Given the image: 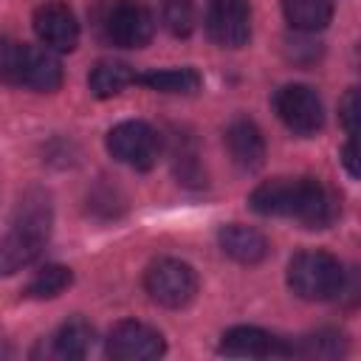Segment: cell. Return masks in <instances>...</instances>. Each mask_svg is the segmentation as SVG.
Wrapping results in <instances>:
<instances>
[{
    "label": "cell",
    "mask_w": 361,
    "mask_h": 361,
    "mask_svg": "<svg viewBox=\"0 0 361 361\" xmlns=\"http://www.w3.org/2000/svg\"><path fill=\"white\" fill-rule=\"evenodd\" d=\"M248 203L262 217H288L305 228H327L338 217V200L319 178H271Z\"/></svg>",
    "instance_id": "cell-1"
},
{
    "label": "cell",
    "mask_w": 361,
    "mask_h": 361,
    "mask_svg": "<svg viewBox=\"0 0 361 361\" xmlns=\"http://www.w3.org/2000/svg\"><path fill=\"white\" fill-rule=\"evenodd\" d=\"M54 226L51 197L42 189H28L11 220V231L0 240V276L17 274L39 259Z\"/></svg>",
    "instance_id": "cell-2"
},
{
    "label": "cell",
    "mask_w": 361,
    "mask_h": 361,
    "mask_svg": "<svg viewBox=\"0 0 361 361\" xmlns=\"http://www.w3.org/2000/svg\"><path fill=\"white\" fill-rule=\"evenodd\" d=\"M0 82L37 93H54L62 85V65L45 48L20 39H0Z\"/></svg>",
    "instance_id": "cell-3"
},
{
    "label": "cell",
    "mask_w": 361,
    "mask_h": 361,
    "mask_svg": "<svg viewBox=\"0 0 361 361\" xmlns=\"http://www.w3.org/2000/svg\"><path fill=\"white\" fill-rule=\"evenodd\" d=\"M93 17L99 37L116 48H144L155 34V17L141 0H104Z\"/></svg>",
    "instance_id": "cell-4"
},
{
    "label": "cell",
    "mask_w": 361,
    "mask_h": 361,
    "mask_svg": "<svg viewBox=\"0 0 361 361\" xmlns=\"http://www.w3.org/2000/svg\"><path fill=\"white\" fill-rule=\"evenodd\" d=\"M288 285L305 302H327L344 290V268L327 251H299L288 262Z\"/></svg>",
    "instance_id": "cell-5"
},
{
    "label": "cell",
    "mask_w": 361,
    "mask_h": 361,
    "mask_svg": "<svg viewBox=\"0 0 361 361\" xmlns=\"http://www.w3.org/2000/svg\"><path fill=\"white\" fill-rule=\"evenodd\" d=\"M144 288H147L152 302L178 310V307H186L195 299V293H197V274L183 259L161 257V259H155L147 268Z\"/></svg>",
    "instance_id": "cell-6"
},
{
    "label": "cell",
    "mask_w": 361,
    "mask_h": 361,
    "mask_svg": "<svg viewBox=\"0 0 361 361\" xmlns=\"http://www.w3.org/2000/svg\"><path fill=\"white\" fill-rule=\"evenodd\" d=\"M107 149L116 161L144 172L155 166L158 152H161V138L147 121L130 118V121H118L107 133Z\"/></svg>",
    "instance_id": "cell-7"
},
{
    "label": "cell",
    "mask_w": 361,
    "mask_h": 361,
    "mask_svg": "<svg viewBox=\"0 0 361 361\" xmlns=\"http://www.w3.org/2000/svg\"><path fill=\"white\" fill-rule=\"evenodd\" d=\"M274 110L282 124L296 135H316L324 127V107L313 87L285 85L274 93Z\"/></svg>",
    "instance_id": "cell-8"
},
{
    "label": "cell",
    "mask_w": 361,
    "mask_h": 361,
    "mask_svg": "<svg viewBox=\"0 0 361 361\" xmlns=\"http://www.w3.org/2000/svg\"><path fill=\"white\" fill-rule=\"evenodd\" d=\"M104 350L113 361H149V358L164 355L166 344H164V336L155 327L127 319V322H118L107 333Z\"/></svg>",
    "instance_id": "cell-9"
},
{
    "label": "cell",
    "mask_w": 361,
    "mask_h": 361,
    "mask_svg": "<svg viewBox=\"0 0 361 361\" xmlns=\"http://www.w3.org/2000/svg\"><path fill=\"white\" fill-rule=\"evenodd\" d=\"M206 31L220 48H243L251 39V6L248 0H209Z\"/></svg>",
    "instance_id": "cell-10"
},
{
    "label": "cell",
    "mask_w": 361,
    "mask_h": 361,
    "mask_svg": "<svg viewBox=\"0 0 361 361\" xmlns=\"http://www.w3.org/2000/svg\"><path fill=\"white\" fill-rule=\"evenodd\" d=\"M217 350L228 358H282V355H290V344H285L282 338L271 336L262 327H248V324L226 330Z\"/></svg>",
    "instance_id": "cell-11"
},
{
    "label": "cell",
    "mask_w": 361,
    "mask_h": 361,
    "mask_svg": "<svg viewBox=\"0 0 361 361\" xmlns=\"http://www.w3.org/2000/svg\"><path fill=\"white\" fill-rule=\"evenodd\" d=\"M34 34L51 51H73L79 45V23L65 3H42L34 11Z\"/></svg>",
    "instance_id": "cell-12"
},
{
    "label": "cell",
    "mask_w": 361,
    "mask_h": 361,
    "mask_svg": "<svg viewBox=\"0 0 361 361\" xmlns=\"http://www.w3.org/2000/svg\"><path fill=\"white\" fill-rule=\"evenodd\" d=\"M226 149L243 172H254L265 164V138L251 118H234L226 127Z\"/></svg>",
    "instance_id": "cell-13"
},
{
    "label": "cell",
    "mask_w": 361,
    "mask_h": 361,
    "mask_svg": "<svg viewBox=\"0 0 361 361\" xmlns=\"http://www.w3.org/2000/svg\"><path fill=\"white\" fill-rule=\"evenodd\" d=\"M217 240H220L223 254L237 259V262H243V265H257L271 254V245H268L265 234L251 228V226H243V223L223 226Z\"/></svg>",
    "instance_id": "cell-14"
},
{
    "label": "cell",
    "mask_w": 361,
    "mask_h": 361,
    "mask_svg": "<svg viewBox=\"0 0 361 361\" xmlns=\"http://www.w3.org/2000/svg\"><path fill=\"white\" fill-rule=\"evenodd\" d=\"M93 347V327L82 319V316H73L68 319L65 324H59V330L51 336V355L54 358H85Z\"/></svg>",
    "instance_id": "cell-15"
},
{
    "label": "cell",
    "mask_w": 361,
    "mask_h": 361,
    "mask_svg": "<svg viewBox=\"0 0 361 361\" xmlns=\"http://www.w3.org/2000/svg\"><path fill=\"white\" fill-rule=\"evenodd\" d=\"M285 20L299 34H316L333 20V0H282Z\"/></svg>",
    "instance_id": "cell-16"
},
{
    "label": "cell",
    "mask_w": 361,
    "mask_h": 361,
    "mask_svg": "<svg viewBox=\"0 0 361 361\" xmlns=\"http://www.w3.org/2000/svg\"><path fill=\"white\" fill-rule=\"evenodd\" d=\"M135 85V68H130L127 62H118V59H104L99 62L90 76H87V87L93 96L99 99H110V96H118L124 87Z\"/></svg>",
    "instance_id": "cell-17"
},
{
    "label": "cell",
    "mask_w": 361,
    "mask_h": 361,
    "mask_svg": "<svg viewBox=\"0 0 361 361\" xmlns=\"http://www.w3.org/2000/svg\"><path fill=\"white\" fill-rule=\"evenodd\" d=\"M135 85H144L158 93H197L200 90V73L195 68H164V71H147L135 73Z\"/></svg>",
    "instance_id": "cell-18"
},
{
    "label": "cell",
    "mask_w": 361,
    "mask_h": 361,
    "mask_svg": "<svg viewBox=\"0 0 361 361\" xmlns=\"http://www.w3.org/2000/svg\"><path fill=\"white\" fill-rule=\"evenodd\" d=\"M71 282H73L71 268H65V265H45V268H39V271L34 274V279L23 288V296H25V299H54V296H59Z\"/></svg>",
    "instance_id": "cell-19"
},
{
    "label": "cell",
    "mask_w": 361,
    "mask_h": 361,
    "mask_svg": "<svg viewBox=\"0 0 361 361\" xmlns=\"http://www.w3.org/2000/svg\"><path fill=\"white\" fill-rule=\"evenodd\" d=\"M347 353V341L336 330H319L313 336L299 338V344H290V355H305V358H338Z\"/></svg>",
    "instance_id": "cell-20"
},
{
    "label": "cell",
    "mask_w": 361,
    "mask_h": 361,
    "mask_svg": "<svg viewBox=\"0 0 361 361\" xmlns=\"http://www.w3.org/2000/svg\"><path fill=\"white\" fill-rule=\"evenodd\" d=\"M158 17L172 37H189L195 28V0H158Z\"/></svg>",
    "instance_id": "cell-21"
},
{
    "label": "cell",
    "mask_w": 361,
    "mask_h": 361,
    "mask_svg": "<svg viewBox=\"0 0 361 361\" xmlns=\"http://www.w3.org/2000/svg\"><path fill=\"white\" fill-rule=\"evenodd\" d=\"M172 164H175V175L180 183L186 186H203L206 183V175H203V166L197 161V152L192 147V141L186 135H175V149H172Z\"/></svg>",
    "instance_id": "cell-22"
},
{
    "label": "cell",
    "mask_w": 361,
    "mask_h": 361,
    "mask_svg": "<svg viewBox=\"0 0 361 361\" xmlns=\"http://www.w3.org/2000/svg\"><path fill=\"white\" fill-rule=\"evenodd\" d=\"M355 102H358V93H355V87H350L344 93L341 104H338V118H341V124L350 135H355V118H358V104Z\"/></svg>",
    "instance_id": "cell-23"
},
{
    "label": "cell",
    "mask_w": 361,
    "mask_h": 361,
    "mask_svg": "<svg viewBox=\"0 0 361 361\" xmlns=\"http://www.w3.org/2000/svg\"><path fill=\"white\" fill-rule=\"evenodd\" d=\"M341 161H344L347 172H350L353 178H358V164H355V138H350V141L344 144V149H341Z\"/></svg>",
    "instance_id": "cell-24"
}]
</instances>
